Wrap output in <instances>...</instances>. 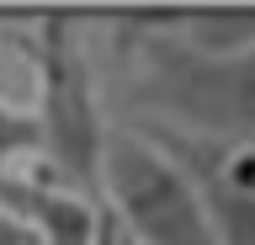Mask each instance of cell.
I'll return each instance as SVG.
<instances>
[{"label": "cell", "instance_id": "3", "mask_svg": "<svg viewBox=\"0 0 255 245\" xmlns=\"http://www.w3.org/2000/svg\"><path fill=\"white\" fill-rule=\"evenodd\" d=\"M0 213L16 219L37 245H96L101 229V203L64 187L43 160L0 171Z\"/></svg>", "mask_w": 255, "mask_h": 245}, {"label": "cell", "instance_id": "5", "mask_svg": "<svg viewBox=\"0 0 255 245\" xmlns=\"http://www.w3.org/2000/svg\"><path fill=\"white\" fill-rule=\"evenodd\" d=\"M96 245H133V240H128V229L117 224L107 208H101V229H96Z\"/></svg>", "mask_w": 255, "mask_h": 245}, {"label": "cell", "instance_id": "4", "mask_svg": "<svg viewBox=\"0 0 255 245\" xmlns=\"http://www.w3.org/2000/svg\"><path fill=\"white\" fill-rule=\"evenodd\" d=\"M37 123H32L27 107L0 96V171L5 165H21V160H37Z\"/></svg>", "mask_w": 255, "mask_h": 245}, {"label": "cell", "instance_id": "2", "mask_svg": "<svg viewBox=\"0 0 255 245\" xmlns=\"http://www.w3.org/2000/svg\"><path fill=\"white\" fill-rule=\"evenodd\" d=\"M101 208L128 229L133 245H218L186 165L138 123H112L96 176Z\"/></svg>", "mask_w": 255, "mask_h": 245}, {"label": "cell", "instance_id": "6", "mask_svg": "<svg viewBox=\"0 0 255 245\" xmlns=\"http://www.w3.org/2000/svg\"><path fill=\"white\" fill-rule=\"evenodd\" d=\"M0 245H37V240H32L16 219H5V213H0Z\"/></svg>", "mask_w": 255, "mask_h": 245}, {"label": "cell", "instance_id": "1", "mask_svg": "<svg viewBox=\"0 0 255 245\" xmlns=\"http://www.w3.org/2000/svg\"><path fill=\"white\" fill-rule=\"evenodd\" d=\"M37 37V85H32V123H37V160L75 192L96 197L101 149H107V112L96 91L91 48L80 43L75 16H43L32 27ZM101 203V197H96Z\"/></svg>", "mask_w": 255, "mask_h": 245}]
</instances>
